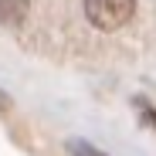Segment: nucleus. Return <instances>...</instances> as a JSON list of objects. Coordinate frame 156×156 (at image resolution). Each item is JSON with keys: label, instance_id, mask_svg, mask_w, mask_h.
Here are the masks:
<instances>
[{"label": "nucleus", "instance_id": "obj_2", "mask_svg": "<svg viewBox=\"0 0 156 156\" xmlns=\"http://www.w3.org/2000/svg\"><path fill=\"white\" fill-rule=\"evenodd\" d=\"M27 10H31V0H0V24L17 27V24H24Z\"/></svg>", "mask_w": 156, "mask_h": 156}, {"label": "nucleus", "instance_id": "obj_3", "mask_svg": "<svg viewBox=\"0 0 156 156\" xmlns=\"http://www.w3.org/2000/svg\"><path fill=\"white\" fill-rule=\"evenodd\" d=\"M71 153H75V156H102L98 149H92V146H85V143H71Z\"/></svg>", "mask_w": 156, "mask_h": 156}, {"label": "nucleus", "instance_id": "obj_1", "mask_svg": "<svg viewBox=\"0 0 156 156\" xmlns=\"http://www.w3.org/2000/svg\"><path fill=\"white\" fill-rule=\"evenodd\" d=\"M136 0H85V17L98 31H115L133 17Z\"/></svg>", "mask_w": 156, "mask_h": 156}, {"label": "nucleus", "instance_id": "obj_4", "mask_svg": "<svg viewBox=\"0 0 156 156\" xmlns=\"http://www.w3.org/2000/svg\"><path fill=\"white\" fill-rule=\"evenodd\" d=\"M4 112H10V95L0 88V115H4Z\"/></svg>", "mask_w": 156, "mask_h": 156}]
</instances>
